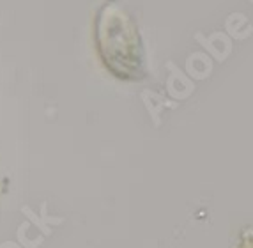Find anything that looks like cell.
Listing matches in <instances>:
<instances>
[{"mask_svg": "<svg viewBox=\"0 0 253 248\" xmlns=\"http://www.w3.org/2000/svg\"><path fill=\"white\" fill-rule=\"evenodd\" d=\"M96 47L105 67L121 80H140L145 75L142 38L123 7L105 4L97 13Z\"/></svg>", "mask_w": 253, "mask_h": 248, "instance_id": "obj_1", "label": "cell"}]
</instances>
